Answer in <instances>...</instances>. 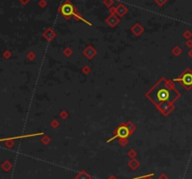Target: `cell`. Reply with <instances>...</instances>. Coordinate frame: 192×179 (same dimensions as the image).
<instances>
[{"mask_svg":"<svg viewBox=\"0 0 192 179\" xmlns=\"http://www.w3.org/2000/svg\"><path fill=\"white\" fill-rule=\"evenodd\" d=\"M162 82L163 79L158 82V84L146 93V97L154 104H156V106H159L165 102H174L177 100L178 97H180V93L176 92L174 89L168 87L167 84Z\"/></svg>","mask_w":192,"mask_h":179,"instance_id":"obj_1","label":"cell"},{"mask_svg":"<svg viewBox=\"0 0 192 179\" xmlns=\"http://www.w3.org/2000/svg\"><path fill=\"white\" fill-rule=\"evenodd\" d=\"M58 12L66 19V20H69L70 18L73 17L76 21H82L87 25H90V26L92 25L90 22L85 20V19L79 13L76 7L69 1V0H66L65 2L62 3V5L60 6L58 9Z\"/></svg>","mask_w":192,"mask_h":179,"instance_id":"obj_2","label":"cell"},{"mask_svg":"<svg viewBox=\"0 0 192 179\" xmlns=\"http://www.w3.org/2000/svg\"><path fill=\"white\" fill-rule=\"evenodd\" d=\"M174 81L180 83L187 90H190L192 88V70L187 69L178 78L174 79Z\"/></svg>","mask_w":192,"mask_h":179,"instance_id":"obj_3","label":"cell"},{"mask_svg":"<svg viewBox=\"0 0 192 179\" xmlns=\"http://www.w3.org/2000/svg\"><path fill=\"white\" fill-rule=\"evenodd\" d=\"M131 135V132L130 130L129 129V127H127V124L125 123H122L120 124L119 126H118L116 129L113 130V136L112 137L111 139H109L107 141V143H110L111 141H113L114 139H122V138H127V137H129Z\"/></svg>","mask_w":192,"mask_h":179,"instance_id":"obj_4","label":"cell"},{"mask_svg":"<svg viewBox=\"0 0 192 179\" xmlns=\"http://www.w3.org/2000/svg\"><path fill=\"white\" fill-rule=\"evenodd\" d=\"M119 22H120V18L115 14H111L110 16H108V17L105 19V23L111 27L116 26V25L119 24Z\"/></svg>","mask_w":192,"mask_h":179,"instance_id":"obj_5","label":"cell"},{"mask_svg":"<svg viewBox=\"0 0 192 179\" xmlns=\"http://www.w3.org/2000/svg\"><path fill=\"white\" fill-rule=\"evenodd\" d=\"M127 11H129V9L127 8L126 5L122 4V3L118 5L117 7H115V15H117L119 18L124 17L127 13Z\"/></svg>","mask_w":192,"mask_h":179,"instance_id":"obj_6","label":"cell"},{"mask_svg":"<svg viewBox=\"0 0 192 179\" xmlns=\"http://www.w3.org/2000/svg\"><path fill=\"white\" fill-rule=\"evenodd\" d=\"M42 36H43V38H44V39H45L47 41H51V40H53L54 39V38H55L56 33L53 31V28L49 27V28H47V29L43 32V33H42Z\"/></svg>","mask_w":192,"mask_h":179,"instance_id":"obj_7","label":"cell"},{"mask_svg":"<svg viewBox=\"0 0 192 179\" xmlns=\"http://www.w3.org/2000/svg\"><path fill=\"white\" fill-rule=\"evenodd\" d=\"M97 54H98V52L92 46H87L84 49V55L86 57H87V58H89V59L93 58V57H94L96 55H97Z\"/></svg>","mask_w":192,"mask_h":179,"instance_id":"obj_8","label":"cell"},{"mask_svg":"<svg viewBox=\"0 0 192 179\" xmlns=\"http://www.w3.org/2000/svg\"><path fill=\"white\" fill-rule=\"evenodd\" d=\"M131 32L135 35V36H140L141 34L143 33V31H144V28H143L142 25H141L139 23H137L133 25L132 27H131Z\"/></svg>","mask_w":192,"mask_h":179,"instance_id":"obj_9","label":"cell"},{"mask_svg":"<svg viewBox=\"0 0 192 179\" xmlns=\"http://www.w3.org/2000/svg\"><path fill=\"white\" fill-rule=\"evenodd\" d=\"M127 166L131 169V170L133 171H136L137 169L140 167V162L137 161V159L134 158V159H131V161L127 163Z\"/></svg>","mask_w":192,"mask_h":179,"instance_id":"obj_10","label":"cell"},{"mask_svg":"<svg viewBox=\"0 0 192 179\" xmlns=\"http://www.w3.org/2000/svg\"><path fill=\"white\" fill-rule=\"evenodd\" d=\"M74 179H93V178L90 174H88L84 170H82L76 175V176L74 177Z\"/></svg>","mask_w":192,"mask_h":179,"instance_id":"obj_11","label":"cell"},{"mask_svg":"<svg viewBox=\"0 0 192 179\" xmlns=\"http://www.w3.org/2000/svg\"><path fill=\"white\" fill-rule=\"evenodd\" d=\"M118 143L121 146H126L129 143V140L127 138H122V139H118Z\"/></svg>","mask_w":192,"mask_h":179,"instance_id":"obj_12","label":"cell"},{"mask_svg":"<svg viewBox=\"0 0 192 179\" xmlns=\"http://www.w3.org/2000/svg\"><path fill=\"white\" fill-rule=\"evenodd\" d=\"M114 3V0H103V4L108 8H112Z\"/></svg>","mask_w":192,"mask_h":179,"instance_id":"obj_13","label":"cell"},{"mask_svg":"<svg viewBox=\"0 0 192 179\" xmlns=\"http://www.w3.org/2000/svg\"><path fill=\"white\" fill-rule=\"evenodd\" d=\"M127 127H129V129L130 130L131 134H132L134 131H135V129H136V126H135V125H133L131 122H129V123L127 124Z\"/></svg>","mask_w":192,"mask_h":179,"instance_id":"obj_14","label":"cell"},{"mask_svg":"<svg viewBox=\"0 0 192 179\" xmlns=\"http://www.w3.org/2000/svg\"><path fill=\"white\" fill-rule=\"evenodd\" d=\"M127 156H129V158H130V159H134V158H136L137 152L135 151V150L131 149L130 151H129V153H127Z\"/></svg>","mask_w":192,"mask_h":179,"instance_id":"obj_15","label":"cell"},{"mask_svg":"<svg viewBox=\"0 0 192 179\" xmlns=\"http://www.w3.org/2000/svg\"><path fill=\"white\" fill-rule=\"evenodd\" d=\"M2 167H3V168H4V169H5V170H6V171H9V169H11V163H9V161H6V162H5V163H4V164H3V165H2Z\"/></svg>","mask_w":192,"mask_h":179,"instance_id":"obj_16","label":"cell"},{"mask_svg":"<svg viewBox=\"0 0 192 179\" xmlns=\"http://www.w3.org/2000/svg\"><path fill=\"white\" fill-rule=\"evenodd\" d=\"M41 142L43 143V145H47L48 143H50V138H48V137H46V136H44L42 139H41Z\"/></svg>","mask_w":192,"mask_h":179,"instance_id":"obj_17","label":"cell"},{"mask_svg":"<svg viewBox=\"0 0 192 179\" xmlns=\"http://www.w3.org/2000/svg\"><path fill=\"white\" fill-rule=\"evenodd\" d=\"M155 2L158 4V6H160V7H162L163 5L166 4V2H167V0H155Z\"/></svg>","mask_w":192,"mask_h":179,"instance_id":"obj_18","label":"cell"},{"mask_svg":"<svg viewBox=\"0 0 192 179\" xmlns=\"http://www.w3.org/2000/svg\"><path fill=\"white\" fill-rule=\"evenodd\" d=\"M71 54H72V52L69 49H66L65 51H64V55H67V56H69L70 55H71Z\"/></svg>","mask_w":192,"mask_h":179,"instance_id":"obj_19","label":"cell"},{"mask_svg":"<svg viewBox=\"0 0 192 179\" xmlns=\"http://www.w3.org/2000/svg\"><path fill=\"white\" fill-rule=\"evenodd\" d=\"M143 176H144V175H143ZM143 176H138V177H133V178H129V179H142ZM108 179H117L116 177L114 176V175H112V176H110L109 177Z\"/></svg>","mask_w":192,"mask_h":179,"instance_id":"obj_20","label":"cell"},{"mask_svg":"<svg viewBox=\"0 0 192 179\" xmlns=\"http://www.w3.org/2000/svg\"><path fill=\"white\" fill-rule=\"evenodd\" d=\"M153 176H154V174H150L144 175L142 179H153Z\"/></svg>","mask_w":192,"mask_h":179,"instance_id":"obj_21","label":"cell"},{"mask_svg":"<svg viewBox=\"0 0 192 179\" xmlns=\"http://www.w3.org/2000/svg\"><path fill=\"white\" fill-rule=\"evenodd\" d=\"M158 179H168V176H167V174H161L158 176Z\"/></svg>","mask_w":192,"mask_h":179,"instance_id":"obj_22","label":"cell"},{"mask_svg":"<svg viewBox=\"0 0 192 179\" xmlns=\"http://www.w3.org/2000/svg\"><path fill=\"white\" fill-rule=\"evenodd\" d=\"M46 4H47V3H46V1H44V0H41V1H40V7H42V8H44V7H45V6H46Z\"/></svg>","mask_w":192,"mask_h":179,"instance_id":"obj_23","label":"cell"},{"mask_svg":"<svg viewBox=\"0 0 192 179\" xmlns=\"http://www.w3.org/2000/svg\"><path fill=\"white\" fill-rule=\"evenodd\" d=\"M184 36H185V37H188V36H191V34H190L188 31H185V33H184Z\"/></svg>","mask_w":192,"mask_h":179,"instance_id":"obj_24","label":"cell"},{"mask_svg":"<svg viewBox=\"0 0 192 179\" xmlns=\"http://www.w3.org/2000/svg\"><path fill=\"white\" fill-rule=\"evenodd\" d=\"M20 1H21L22 3H23V4L25 5V4H27V3L30 1V0H20Z\"/></svg>","mask_w":192,"mask_h":179,"instance_id":"obj_25","label":"cell"},{"mask_svg":"<svg viewBox=\"0 0 192 179\" xmlns=\"http://www.w3.org/2000/svg\"><path fill=\"white\" fill-rule=\"evenodd\" d=\"M189 55L192 57V50H191V51H189Z\"/></svg>","mask_w":192,"mask_h":179,"instance_id":"obj_26","label":"cell"}]
</instances>
